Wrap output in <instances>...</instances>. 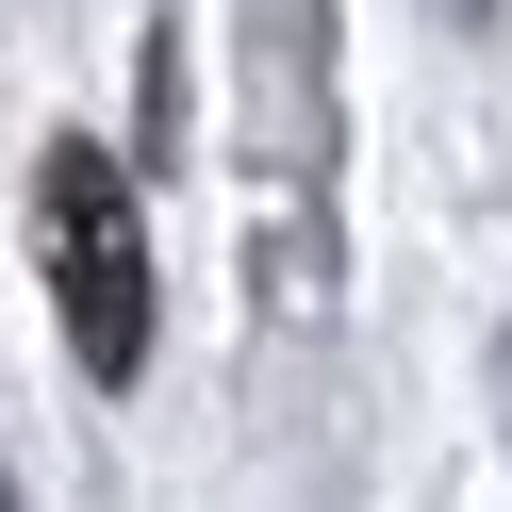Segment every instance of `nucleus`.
Instances as JSON below:
<instances>
[{
	"mask_svg": "<svg viewBox=\"0 0 512 512\" xmlns=\"http://www.w3.org/2000/svg\"><path fill=\"white\" fill-rule=\"evenodd\" d=\"M34 265H50V314H67V364L100 397H133V364H149V215H133V166L100 133L34 149Z\"/></svg>",
	"mask_w": 512,
	"mask_h": 512,
	"instance_id": "obj_1",
	"label": "nucleus"
}]
</instances>
